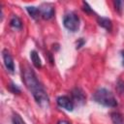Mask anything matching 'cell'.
Wrapping results in <instances>:
<instances>
[{
	"label": "cell",
	"mask_w": 124,
	"mask_h": 124,
	"mask_svg": "<svg viewBox=\"0 0 124 124\" xmlns=\"http://www.w3.org/2000/svg\"><path fill=\"white\" fill-rule=\"evenodd\" d=\"M23 81H24L26 87L28 88V90L33 95L37 104L42 108H47L49 105L48 96H47L46 92L45 91L44 87L42 86V84L39 82L35 73L31 69L26 68L24 70Z\"/></svg>",
	"instance_id": "obj_1"
},
{
	"label": "cell",
	"mask_w": 124,
	"mask_h": 124,
	"mask_svg": "<svg viewBox=\"0 0 124 124\" xmlns=\"http://www.w3.org/2000/svg\"><path fill=\"white\" fill-rule=\"evenodd\" d=\"M93 100L105 107H109V108H114L117 106V101L113 94L106 89V88H99L95 91L93 94Z\"/></svg>",
	"instance_id": "obj_2"
},
{
	"label": "cell",
	"mask_w": 124,
	"mask_h": 124,
	"mask_svg": "<svg viewBox=\"0 0 124 124\" xmlns=\"http://www.w3.org/2000/svg\"><path fill=\"white\" fill-rule=\"evenodd\" d=\"M64 26L71 32H76L79 28V18L76 13H68L63 18Z\"/></svg>",
	"instance_id": "obj_3"
},
{
	"label": "cell",
	"mask_w": 124,
	"mask_h": 124,
	"mask_svg": "<svg viewBox=\"0 0 124 124\" xmlns=\"http://www.w3.org/2000/svg\"><path fill=\"white\" fill-rule=\"evenodd\" d=\"M57 105L69 111H72L74 109V102L72 99H70L68 96H60L56 100Z\"/></svg>",
	"instance_id": "obj_4"
},
{
	"label": "cell",
	"mask_w": 124,
	"mask_h": 124,
	"mask_svg": "<svg viewBox=\"0 0 124 124\" xmlns=\"http://www.w3.org/2000/svg\"><path fill=\"white\" fill-rule=\"evenodd\" d=\"M39 9L41 12V16L45 19H49L54 15V8L50 4H43Z\"/></svg>",
	"instance_id": "obj_5"
},
{
	"label": "cell",
	"mask_w": 124,
	"mask_h": 124,
	"mask_svg": "<svg viewBox=\"0 0 124 124\" xmlns=\"http://www.w3.org/2000/svg\"><path fill=\"white\" fill-rule=\"evenodd\" d=\"M2 53H3V60H4L5 67L10 72H14V70H15V64H14V60H13V57L11 56L10 52L7 49H4Z\"/></svg>",
	"instance_id": "obj_6"
},
{
	"label": "cell",
	"mask_w": 124,
	"mask_h": 124,
	"mask_svg": "<svg viewBox=\"0 0 124 124\" xmlns=\"http://www.w3.org/2000/svg\"><path fill=\"white\" fill-rule=\"evenodd\" d=\"M72 96H73V102L74 103H77L78 105H82L85 102L84 93L79 88H75L72 91Z\"/></svg>",
	"instance_id": "obj_7"
},
{
	"label": "cell",
	"mask_w": 124,
	"mask_h": 124,
	"mask_svg": "<svg viewBox=\"0 0 124 124\" xmlns=\"http://www.w3.org/2000/svg\"><path fill=\"white\" fill-rule=\"evenodd\" d=\"M98 22H99V25L103 28H105L107 31H111L112 29V23H111V20L107 18V17H99L98 18Z\"/></svg>",
	"instance_id": "obj_8"
},
{
	"label": "cell",
	"mask_w": 124,
	"mask_h": 124,
	"mask_svg": "<svg viewBox=\"0 0 124 124\" xmlns=\"http://www.w3.org/2000/svg\"><path fill=\"white\" fill-rule=\"evenodd\" d=\"M30 57H31V61L33 63V65L37 68V69H40L42 67V62H41V59H40V56L39 54L37 53L36 50H32L30 52Z\"/></svg>",
	"instance_id": "obj_9"
},
{
	"label": "cell",
	"mask_w": 124,
	"mask_h": 124,
	"mask_svg": "<svg viewBox=\"0 0 124 124\" xmlns=\"http://www.w3.org/2000/svg\"><path fill=\"white\" fill-rule=\"evenodd\" d=\"M110 118H111V121H112L113 124H124V119H123L122 114L117 112V111L111 112L110 113Z\"/></svg>",
	"instance_id": "obj_10"
},
{
	"label": "cell",
	"mask_w": 124,
	"mask_h": 124,
	"mask_svg": "<svg viewBox=\"0 0 124 124\" xmlns=\"http://www.w3.org/2000/svg\"><path fill=\"white\" fill-rule=\"evenodd\" d=\"M26 10L28 12V14L30 15L31 17H33L34 19H37L40 15H41V12H40V9L39 8H36V7H33V6H29V7H26Z\"/></svg>",
	"instance_id": "obj_11"
},
{
	"label": "cell",
	"mask_w": 124,
	"mask_h": 124,
	"mask_svg": "<svg viewBox=\"0 0 124 124\" xmlns=\"http://www.w3.org/2000/svg\"><path fill=\"white\" fill-rule=\"evenodd\" d=\"M10 24H11L12 27H14L16 29H20L21 26H22V22H21L20 18L18 16H12V18L10 20Z\"/></svg>",
	"instance_id": "obj_12"
},
{
	"label": "cell",
	"mask_w": 124,
	"mask_h": 124,
	"mask_svg": "<svg viewBox=\"0 0 124 124\" xmlns=\"http://www.w3.org/2000/svg\"><path fill=\"white\" fill-rule=\"evenodd\" d=\"M12 121H13V124H26L23 121V119L20 117V115H18L17 113H16V114L13 115Z\"/></svg>",
	"instance_id": "obj_13"
},
{
	"label": "cell",
	"mask_w": 124,
	"mask_h": 124,
	"mask_svg": "<svg viewBox=\"0 0 124 124\" xmlns=\"http://www.w3.org/2000/svg\"><path fill=\"white\" fill-rule=\"evenodd\" d=\"M114 4H115V9H116L117 11H119V12H120V11H121V9H122V4H123V3H122L121 1H115V2H114Z\"/></svg>",
	"instance_id": "obj_14"
},
{
	"label": "cell",
	"mask_w": 124,
	"mask_h": 124,
	"mask_svg": "<svg viewBox=\"0 0 124 124\" xmlns=\"http://www.w3.org/2000/svg\"><path fill=\"white\" fill-rule=\"evenodd\" d=\"M117 87L119 88V90H120L121 92L124 91V81L119 80V81H118V85H117Z\"/></svg>",
	"instance_id": "obj_15"
},
{
	"label": "cell",
	"mask_w": 124,
	"mask_h": 124,
	"mask_svg": "<svg viewBox=\"0 0 124 124\" xmlns=\"http://www.w3.org/2000/svg\"><path fill=\"white\" fill-rule=\"evenodd\" d=\"M83 6H84V11H86V12H88V13H91V12H92L91 9H90V7L88 6V4H87L86 2H83Z\"/></svg>",
	"instance_id": "obj_16"
},
{
	"label": "cell",
	"mask_w": 124,
	"mask_h": 124,
	"mask_svg": "<svg viewBox=\"0 0 124 124\" xmlns=\"http://www.w3.org/2000/svg\"><path fill=\"white\" fill-rule=\"evenodd\" d=\"M84 44V41H83V39L82 38H80L79 40H78V43H77V48H79V47H81V46Z\"/></svg>",
	"instance_id": "obj_17"
},
{
	"label": "cell",
	"mask_w": 124,
	"mask_h": 124,
	"mask_svg": "<svg viewBox=\"0 0 124 124\" xmlns=\"http://www.w3.org/2000/svg\"><path fill=\"white\" fill-rule=\"evenodd\" d=\"M57 124H71V123L68 122V121H66V120H60V121H58Z\"/></svg>",
	"instance_id": "obj_18"
},
{
	"label": "cell",
	"mask_w": 124,
	"mask_h": 124,
	"mask_svg": "<svg viewBox=\"0 0 124 124\" xmlns=\"http://www.w3.org/2000/svg\"><path fill=\"white\" fill-rule=\"evenodd\" d=\"M121 55H122V65L124 66V50L121 52Z\"/></svg>",
	"instance_id": "obj_19"
}]
</instances>
